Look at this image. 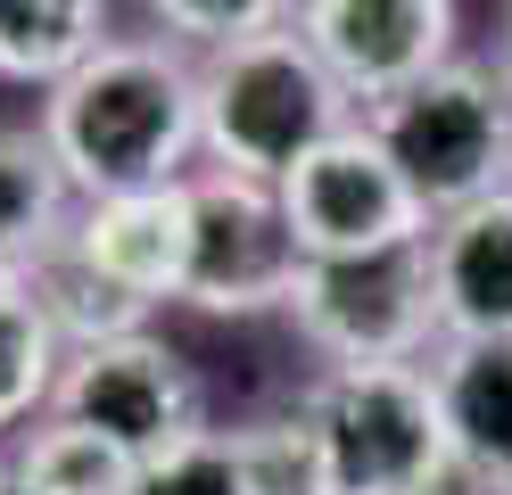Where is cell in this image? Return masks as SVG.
Listing matches in <instances>:
<instances>
[{
    "instance_id": "cell-1",
    "label": "cell",
    "mask_w": 512,
    "mask_h": 495,
    "mask_svg": "<svg viewBox=\"0 0 512 495\" xmlns=\"http://www.w3.org/2000/svg\"><path fill=\"white\" fill-rule=\"evenodd\" d=\"M42 141L83 207L182 182L199 149V50L174 33H116L42 99Z\"/></svg>"
},
{
    "instance_id": "cell-2",
    "label": "cell",
    "mask_w": 512,
    "mask_h": 495,
    "mask_svg": "<svg viewBox=\"0 0 512 495\" xmlns=\"http://www.w3.org/2000/svg\"><path fill=\"white\" fill-rule=\"evenodd\" d=\"M356 124H364V108L314 58L298 25L199 58V149L215 157V174L281 190L323 141H339Z\"/></svg>"
},
{
    "instance_id": "cell-3",
    "label": "cell",
    "mask_w": 512,
    "mask_h": 495,
    "mask_svg": "<svg viewBox=\"0 0 512 495\" xmlns=\"http://www.w3.org/2000/svg\"><path fill=\"white\" fill-rule=\"evenodd\" d=\"M364 124L389 141L405 182L430 198V215H463L479 198L512 190V75L479 58H455L430 83L364 108Z\"/></svg>"
},
{
    "instance_id": "cell-4",
    "label": "cell",
    "mask_w": 512,
    "mask_h": 495,
    "mask_svg": "<svg viewBox=\"0 0 512 495\" xmlns=\"http://www.w3.org/2000/svg\"><path fill=\"white\" fill-rule=\"evenodd\" d=\"M298 405L331 438V462H339L347 495H446L455 487V438H446L430 363L323 372Z\"/></svg>"
},
{
    "instance_id": "cell-5",
    "label": "cell",
    "mask_w": 512,
    "mask_h": 495,
    "mask_svg": "<svg viewBox=\"0 0 512 495\" xmlns=\"http://www.w3.org/2000/svg\"><path fill=\"white\" fill-rule=\"evenodd\" d=\"M290 322H298V339L323 355L331 372H364V363H422L430 347H446L430 240L380 248V256L306 264L298 289H290Z\"/></svg>"
},
{
    "instance_id": "cell-6",
    "label": "cell",
    "mask_w": 512,
    "mask_h": 495,
    "mask_svg": "<svg viewBox=\"0 0 512 495\" xmlns=\"http://www.w3.org/2000/svg\"><path fill=\"white\" fill-rule=\"evenodd\" d=\"M50 413L116 438L141 471L166 462V454H182L190 438H207V388L157 330H124V339H100V347H67V372H58Z\"/></svg>"
},
{
    "instance_id": "cell-7",
    "label": "cell",
    "mask_w": 512,
    "mask_h": 495,
    "mask_svg": "<svg viewBox=\"0 0 512 495\" xmlns=\"http://www.w3.org/2000/svg\"><path fill=\"white\" fill-rule=\"evenodd\" d=\"M281 207H290V231H298L306 264L413 248V240L438 231L430 198L405 182V165L389 157V141H380L372 124H356V132H339V141L314 149L298 174L281 182Z\"/></svg>"
},
{
    "instance_id": "cell-8",
    "label": "cell",
    "mask_w": 512,
    "mask_h": 495,
    "mask_svg": "<svg viewBox=\"0 0 512 495\" xmlns=\"http://www.w3.org/2000/svg\"><path fill=\"white\" fill-rule=\"evenodd\" d=\"M199 190V231H190V281L182 306L199 314H290V289L306 273V248L290 231V207H281L273 182H240V174H190Z\"/></svg>"
},
{
    "instance_id": "cell-9",
    "label": "cell",
    "mask_w": 512,
    "mask_h": 495,
    "mask_svg": "<svg viewBox=\"0 0 512 495\" xmlns=\"http://www.w3.org/2000/svg\"><path fill=\"white\" fill-rule=\"evenodd\" d=\"M298 33L356 108H380L455 66V0H306Z\"/></svg>"
},
{
    "instance_id": "cell-10",
    "label": "cell",
    "mask_w": 512,
    "mask_h": 495,
    "mask_svg": "<svg viewBox=\"0 0 512 495\" xmlns=\"http://www.w3.org/2000/svg\"><path fill=\"white\" fill-rule=\"evenodd\" d=\"M190 231H199V190L157 182V190H124V198H91L75 215V256L100 273L108 289H124L133 306H166L190 281Z\"/></svg>"
},
{
    "instance_id": "cell-11",
    "label": "cell",
    "mask_w": 512,
    "mask_h": 495,
    "mask_svg": "<svg viewBox=\"0 0 512 495\" xmlns=\"http://www.w3.org/2000/svg\"><path fill=\"white\" fill-rule=\"evenodd\" d=\"M430 380L455 438V487L512 495V339H446Z\"/></svg>"
},
{
    "instance_id": "cell-12",
    "label": "cell",
    "mask_w": 512,
    "mask_h": 495,
    "mask_svg": "<svg viewBox=\"0 0 512 495\" xmlns=\"http://www.w3.org/2000/svg\"><path fill=\"white\" fill-rule=\"evenodd\" d=\"M430 273L446 339H512V190L479 198L463 215H438Z\"/></svg>"
},
{
    "instance_id": "cell-13",
    "label": "cell",
    "mask_w": 512,
    "mask_h": 495,
    "mask_svg": "<svg viewBox=\"0 0 512 495\" xmlns=\"http://www.w3.org/2000/svg\"><path fill=\"white\" fill-rule=\"evenodd\" d=\"M75 240V182L58 174L42 132L0 124V273H34Z\"/></svg>"
},
{
    "instance_id": "cell-14",
    "label": "cell",
    "mask_w": 512,
    "mask_h": 495,
    "mask_svg": "<svg viewBox=\"0 0 512 495\" xmlns=\"http://www.w3.org/2000/svg\"><path fill=\"white\" fill-rule=\"evenodd\" d=\"M108 42V0H0V83L58 91Z\"/></svg>"
},
{
    "instance_id": "cell-15",
    "label": "cell",
    "mask_w": 512,
    "mask_h": 495,
    "mask_svg": "<svg viewBox=\"0 0 512 495\" xmlns=\"http://www.w3.org/2000/svg\"><path fill=\"white\" fill-rule=\"evenodd\" d=\"M58 372H67V339H58L34 273H0V429L34 421L58 396Z\"/></svg>"
},
{
    "instance_id": "cell-16",
    "label": "cell",
    "mask_w": 512,
    "mask_h": 495,
    "mask_svg": "<svg viewBox=\"0 0 512 495\" xmlns=\"http://www.w3.org/2000/svg\"><path fill=\"white\" fill-rule=\"evenodd\" d=\"M17 479L34 495H141V462L124 454L116 438H100V429L50 413L42 429H25Z\"/></svg>"
},
{
    "instance_id": "cell-17",
    "label": "cell",
    "mask_w": 512,
    "mask_h": 495,
    "mask_svg": "<svg viewBox=\"0 0 512 495\" xmlns=\"http://www.w3.org/2000/svg\"><path fill=\"white\" fill-rule=\"evenodd\" d=\"M232 454H240L248 495H347L339 462H331V438L314 429V413H306V405L265 413V421L232 429Z\"/></svg>"
},
{
    "instance_id": "cell-18",
    "label": "cell",
    "mask_w": 512,
    "mask_h": 495,
    "mask_svg": "<svg viewBox=\"0 0 512 495\" xmlns=\"http://www.w3.org/2000/svg\"><path fill=\"white\" fill-rule=\"evenodd\" d=\"M34 289H42V306H50V322H58V339H67V347H100V339H124V330H149L141 322L149 306H133L124 289H108L75 248L42 256L34 264Z\"/></svg>"
},
{
    "instance_id": "cell-19",
    "label": "cell",
    "mask_w": 512,
    "mask_h": 495,
    "mask_svg": "<svg viewBox=\"0 0 512 495\" xmlns=\"http://www.w3.org/2000/svg\"><path fill=\"white\" fill-rule=\"evenodd\" d=\"M306 0H149L157 33H174L182 50H232V42H256V33H281L298 25Z\"/></svg>"
},
{
    "instance_id": "cell-20",
    "label": "cell",
    "mask_w": 512,
    "mask_h": 495,
    "mask_svg": "<svg viewBox=\"0 0 512 495\" xmlns=\"http://www.w3.org/2000/svg\"><path fill=\"white\" fill-rule=\"evenodd\" d=\"M141 495H248L240 454H232V429H207V438H190L182 454L149 462V471H141Z\"/></svg>"
},
{
    "instance_id": "cell-21",
    "label": "cell",
    "mask_w": 512,
    "mask_h": 495,
    "mask_svg": "<svg viewBox=\"0 0 512 495\" xmlns=\"http://www.w3.org/2000/svg\"><path fill=\"white\" fill-rule=\"evenodd\" d=\"M0 495H34V487L17 479V462H0Z\"/></svg>"
},
{
    "instance_id": "cell-22",
    "label": "cell",
    "mask_w": 512,
    "mask_h": 495,
    "mask_svg": "<svg viewBox=\"0 0 512 495\" xmlns=\"http://www.w3.org/2000/svg\"><path fill=\"white\" fill-rule=\"evenodd\" d=\"M504 66H512V17H504Z\"/></svg>"
},
{
    "instance_id": "cell-23",
    "label": "cell",
    "mask_w": 512,
    "mask_h": 495,
    "mask_svg": "<svg viewBox=\"0 0 512 495\" xmlns=\"http://www.w3.org/2000/svg\"><path fill=\"white\" fill-rule=\"evenodd\" d=\"M446 495H455V487H446Z\"/></svg>"
}]
</instances>
